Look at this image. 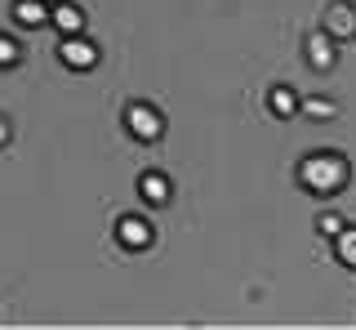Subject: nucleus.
I'll use <instances>...</instances> for the list:
<instances>
[{
  "label": "nucleus",
  "instance_id": "11",
  "mask_svg": "<svg viewBox=\"0 0 356 330\" xmlns=\"http://www.w3.org/2000/svg\"><path fill=\"white\" fill-rule=\"evenodd\" d=\"M298 112L312 116V120H330L334 112H339V107H334L330 98H307V103H298Z\"/></svg>",
  "mask_w": 356,
  "mask_h": 330
},
{
  "label": "nucleus",
  "instance_id": "3",
  "mask_svg": "<svg viewBox=\"0 0 356 330\" xmlns=\"http://www.w3.org/2000/svg\"><path fill=\"white\" fill-rule=\"evenodd\" d=\"M116 241L125 250H147L152 246V223H147V219H138V214H125L116 223Z\"/></svg>",
  "mask_w": 356,
  "mask_h": 330
},
{
  "label": "nucleus",
  "instance_id": "1",
  "mask_svg": "<svg viewBox=\"0 0 356 330\" xmlns=\"http://www.w3.org/2000/svg\"><path fill=\"white\" fill-rule=\"evenodd\" d=\"M298 179H303V188H312V192L334 196L348 183V161H343L339 152H312V157L298 165Z\"/></svg>",
  "mask_w": 356,
  "mask_h": 330
},
{
  "label": "nucleus",
  "instance_id": "5",
  "mask_svg": "<svg viewBox=\"0 0 356 330\" xmlns=\"http://www.w3.org/2000/svg\"><path fill=\"white\" fill-rule=\"evenodd\" d=\"M307 63H312L316 72L334 68V40L325 36V31H312V36H307Z\"/></svg>",
  "mask_w": 356,
  "mask_h": 330
},
{
  "label": "nucleus",
  "instance_id": "12",
  "mask_svg": "<svg viewBox=\"0 0 356 330\" xmlns=\"http://www.w3.org/2000/svg\"><path fill=\"white\" fill-rule=\"evenodd\" d=\"M339 259L348 263V268H356V228H343L339 233Z\"/></svg>",
  "mask_w": 356,
  "mask_h": 330
},
{
  "label": "nucleus",
  "instance_id": "14",
  "mask_svg": "<svg viewBox=\"0 0 356 330\" xmlns=\"http://www.w3.org/2000/svg\"><path fill=\"white\" fill-rule=\"evenodd\" d=\"M321 233L339 237V233H343V219H339V214H325V219H321Z\"/></svg>",
  "mask_w": 356,
  "mask_h": 330
},
{
  "label": "nucleus",
  "instance_id": "8",
  "mask_svg": "<svg viewBox=\"0 0 356 330\" xmlns=\"http://www.w3.org/2000/svg\"><path fill=\"white\" fill-rule=\"evenodd\" d=\"M138 192L147 196L152 205H165V201H170V179H165V174H143V179H138Z\"/></svg>",
  "mask_w": 356,
  "mask_h": 330
},
{
  "label": "nucleus",
  "instance_id": "9",
  "mask_svg": "<svg viewBox=\"0 0 356 330\" xmlns=\"http://www.w3.org/2000/svg\"><path fill=\"white\" fill-rule=\"evenodd\" d=\"M325 23H330V31H334V36H352V31H356V14H352L348 5H330Z\"/></svg>",
  "mask_w": 356,
  "mask_h": 330
},
{
  "label": "nucleus",
  "instance_id": "15",
  "mask_svg": "<svg viewBox=\"0 0 356 330\" xmlns=\"http://www.w3.org/2000/svg\"><path fill=\"white\" fill-rule=\"evenodd\" d=\"M0 143H9V120L0 116Z\"/></svg>",
  "mask_w": 356,
  "mask_h": 330
},
{
  "label": "nucleus",
  "instance_id": "2",
  "mask_svg": "<svg viewBox=\"0 0 356 330\" xmlns=\"http://www.w3.org/2000/svg\"><path fill=\"white\" fill-rule=\"evenodd\" d=\"M125 125H129V134L138 143H156L165 134V120H161V112H156L152 103H129L125 107Z\"/></svg>",
  "mask_w": 356,
  "mask_h": 330
},
{
  "label": "nucleus",
  "instance_id": "10",
  "mask_svg": "<svg viewBox=\"0 0 356 330\" xmlns=\"http://www.w3.org/2000/svg\"><path fill=\"white\" fill-rule=\"evenodd\" d=\"M267 103H272L276 116H294V112H298V98H294V90H289V85H276V90L267 94Z\"/></svg>",
  "mask_w": 356,
  "mask_h": 330
},
{
  "label": "nucleus",
  "instance_id": "6",
  "mask_svg": "<svg viewBox=\"0 0 356 330\" xmlns=\"http://www.w3.org/2000/svg\"><path fill=\"white\" fill-rule=\"evenodd\" d=\"M14 23L22 27H40V23H49V9H44V0H14Z\"/></svg>",
  "mask_w": 356,
  "mask_h": 330
},
{
  "label": "nucleus",
  "instance_id": "4",
  "mask_svg": "<svg viewBox=\"0 0 356 330\" xmlns=\"http://www.w3.org/2000/svg\"><path fill=\"white\" fill-rule=\"evenodd\" d=\"M58 58L67 63V68H76V72H89L98 63V49L89 45L85 36H63V49H58Z\"/></svg>",
  "mask_w": 356,
  "mask_h": 330
},
{
  "label": "nucleus",
  "instance_id": "7",
  "mask_svg": "<svg viewBox=\"0 0 356 330\" xmlns=\"http://www.w3.org/2000/svg\"><path fill=\"white\" fill-rule=\"evenodd\" d=\"M49 18H54V27H58L63 36H81V27H85V14L76 5H58Z\"/></svg>",
  "mask_w": 356,
  "mask_h": 330
},
{
  "label": "nucleus",
  "instance_id": "13",
  "mask_svg": "<svg viewBox=\"0 0 356 330\" xmlns=\"http://www.w3.org/2000/svg\"><path fill=\"white\" fill-rule=\"evenodd\" d=\"M18 58H22V49H18L9 36H0V68H14Z\"/></svg>",
  "mask_w": 356,
  "mask_h": 330
}]
</instances>
